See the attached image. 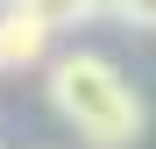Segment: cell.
<instances>
[{"label": "cell", "instance_id": "3957f363", "mask_svg": "<svg viewBox=\"0 0 156 149\" xmlns=\"http://www.w3.org/2000/svg\"><path fill=\"white\" fill-rule=\"evenodd\" d=\"M128 21H135V29H156V0H128V7H121Z\"/></svg>", "mask_w": 156, "mask_h": 149}, {"label": "cell", "instance_id": "277c9868", "mask_svg": "<svg viewBox=\"0 0 156 149\" xmlns=\"http://www.w3.org/2000/svg\"><path fill=\"white\" fill-rule=\"evenodd\" d=\"M128 0H78V14H121Z\"/></svg>", "mask_w": 156, "mask_h": 149}, {"label": "cell", "instance_id": "6da1fadb", "mask_svg": "<svg viewBox=\"0 0 156 149\" xmlns=\"http://www.w3.org/2000/svg\"><path fill=\"white\" fill-rule=\"evenodd\" d=\"M50 107H57V121L78 142H92V149H135L142 128H149L142 92L128 85V71L114 57H99V50H71V57L50 64Z\"/></svg>", "mask_w": 156, "mask_h": 149}, {"label": "cell", "instance_id": "7a4b0ae2", "mask_svg": "<svg viewBox=\"0 0 156 149\" xmlns=\"http://www.w3.org/2000/svg\"><path fill=\"white\" fill-rule=\"evenodd\" d=\"M50 21H36L21 0H7L0 7V71H29V64H43L50 57Z\"/></svg>", "mask_w": 156, "mask_h": 149}]
</instances>
